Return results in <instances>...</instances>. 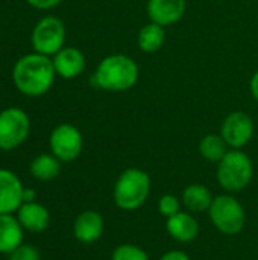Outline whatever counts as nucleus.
<instances>
[{
	"label": "nucleus",
	"instance_id": "1",
	"mask_svg": "<svg viewBox=\"0 0 258 260\" xmlns=\"http://www.w3.org/2000/svg\"><path fill=\"white\" fill-rule=\"evenodd\" d=\"M55 76L53 61L47 55L38 52L23 55L12 69V82L15 88L30 98L47 93L53 85Z\"/></svg>",
	"mask_w": 258,
	"mask_h": 260
},
{
	"label": "nucleus",
	"instance_id": "2",
	"mask_svg": "<svg viewBox=\"0 0 258 260\" xmlns=\"http://www.w3.org/2000/svg\"><path fill=\"white\" fill-rule=\"evenodd\" d=\"M138 81V66L126 55H109L103 58L94 73V82L106 91H126Z\"/></svg>",
	"mask_w": 258,
	"mask_h": 260
},
{
	"label": "nucleus",
	"instance_id": "3",
	"mask_svg": "<svg viewBox=\"0 0 258 260\" xmlns=\"http://www.w3.org/2000/svg\"><path fill=\"white\" fill-rule=\"evenodd\" d=\"M151 193V178L149 175L137 168H129L123 171L113 190L114 203L119 209L131 212L140 209Z\"/></svg>",
	"mask_w": 258,
	"mask_h": 260
},
{
	"label": "nucleus",
	"instance_id": "4",
	"mask_svg": "<svg viewBox=\"0 0 258 260\" xmlns=\"http://www.w3.org/2000/svg\"><path fill=\"white\" fill-rule=\"evenodd\" d=\"M251 158L240 149H231L217 163V181L228 192L243 190L252 180Z\"/></svg>",
	"mask_w": 258,
	"mask_h": 260
},
{
	"label": "nucleus",
	"instance_id": "5",
	"mask_svg": "<svg viewBox=\"0 0 258 260\" xmlns=\"http://www.w3.org/2000/svg\"><path fill=\"white\" fill-rule=\"evenodd\" d=\"M213 225L224 235H237L243 230L246 215L243 206L231 195L216 197L208 209Z\"/></svg>",
	"mask_w": 258,
	"mask_h": 260
},
{
	"label": "nucleus",
	"instance_id": "6",
	"mask_svg": "<svg viewBox=\"0 0 258 260\" xmlns=\"http://www.w3.org/2000/svg\"><path fill=\"white\" fill-rule=\"evenodd\" d=\"M30 133V119L27 113L17 107L0 111V149L12 151L24 143Z\"/></svg>",
	"mask_w": 258,
	"mask_h": 260
},
{
	"label": "nucleus",
	"instance_id": "7",
	"mask_svg": "<svg viewBox=\"0 0 258 260\" xmlns=\"http://www.w3.org/2000/svg\"><path fill=\"white\" fill-rule=\"evenodd\" d=\"M65 41V27L64 23L53 17V15H46L32 29V37L30 43L35 52L43 53V55H55L64 47Z\"/></svg>",
	"mask_w": 258,
	"mask_h": 260
},
{
	"label": "nucleus",
	"instance_id": "8",
	"mask_svg": "<svg viewBox=\"0 0 258 260\" xmlns=\"http://www.w3.org/2000/svg\"><path fill=\"white\" fill-rule=\"evenodd\" d=\"M50 152L62 163L76 160L84 146L81 131L71 123H61L55 126L49 137Z\"/></svg>",
	"mask_w": 258,
	"mask_h": 260
},
{
	"label": "nucleus",
	"instance_id": "9",
	"mask_svg": "<svg viewBox=\"0 0 258 260\" xmlns=\"http://www.w3.org/2000/svg\"><path fill=\"white\" fill-rule=\"evenodd\" d=\"M220 136L233 149H242L254 136V122L251 116L243 111H233L224 120Z\"/></svg>",
	"mask_w": 258,
	"mask_h": 260
},
{
	"label": "nucleus",
	"instance_id": "10",
	"mask_svg": "<svg viewBox=\"0 0 258 260\" xmlns=\"http://www.w3.org/2000/svg\"><path fill=\"white\" fill-rule=\"evenodd\" d=\"M23 190V183L12 171L0 169V215L15 213L20 209Z\"/></svg>",
	"mask_w": 258,
	"mask_h": 260
},
{
	"label": "nucleus",
	"instance_id": "11",
	"mask_svg": "<svg viewBox=\"0 0 258 260\" xmlns=\"http://www.w3.org/2000/svg\"><path fill=\"white\" fill-rule=\"evenodd\" d=\"M186 0H149L148 15L152 23L163 27L178 23L186 12Z\"/></svg>",
	"mask_w": 258,
	"mask_h": 260
},
{
	"label": "nucleus",
	"instance_id": "12",
	"mask_svg": "<svg viewBox=\"0 0 258 260\" xmlns=\"http://www.w3.org/2000/svg\"><path fill=\"white\" fill-rule=\"evenodd\" d=\"M53 67L58 76L64 79H75L82 75L85 69V56L76 47H62L58 53L52 58Z\"/></svg>",
	"mask_w": 258,
	"mask_h": 260
},
{
	"label": "nucleus",
	"instance_id": "13",
	"mask_svg": "<svg viewBox=\"0 0 258 260\" xmlns=\"http://www.w3.org/2000/svg\"><path fill=\"white\" fill-rule=\"evenodd\" d=\"M15 213L23 230H27L30 233H41L47 230L50 225L49 210L36 201L23 203Z\"/></svg>",
	"mask_w": 258,
	"mask_h": 260
},
{
	"label": "nucleus",
	"instance_id": "14",
	"mask_svg": "<svg viewBox=\"0 0 258 260\" xmlns=\"http://www.w3.org/2000/svg\"><path fill=\"white\" fill-rule=\"evenodd\" d=\"M103 233V218L96 210H85L75 219L73 235L82 244H94Z\"/></svg>",
	"mask_w": 258,
	"mask_h": 260
},
{
	"label": "nucleus",
	"instance_id": "15",
	"mask_svg": "<svg viewBox=\"0 0 258 260\" xmlns=\"http://www.w3.org/2000/svg\"><path fill=\"white\" fill-rule=\"evenodd\" d=\"M166 230L167 233L178 242L189 244L193 242L199 235V224L196 218L190 213L179 212L166 221Z\"/></svg>",
	"mask_w": 258,
	"mask_h": 260
},
{
	"label": "nucleus",
	"instance_id": "16",
	"mask_svg": "<svg viewBox=\"0 0 258 260\" xmlns=\"http://www.w3.org/2000/svg\"><path fill=\"white\" fill-rule=\"evenodd\" d=\"M23 244V227L12 213L0 215V253L9 254Z\"/></svg>",
	"mask_w": 258,
	"mask_h": 260
},
{
	"label": "nucleus",
	"instance_id": "17",
	"mask_svg": "<svg viewBox=\"0 0 258 260\" xmlns=\"http://www.w3.org/2000/svg\"><path fill=\"white\" fill-rule=\"evenodd\" d=\"M213 197L210 190L202 184H190L182 192V204L189 212L202 213L207 212L213 203Z\"/></svg>",
	"mask_w": 258,
	"mask_h": 260
},
{
	"label": "nucleus",
	"instance_id": "18",
	"mask_svg": "<svg viewBox=\"0 0 258 260\" xmlns=\"http://www.w3.org/2000/svg\"><path fill=\"white\" fill-rule=\"evenodd\" d=\"M61 160H58L52 152L36 155L29 166L32 177L38 181H50L56 178L61 172Z\"/></svg>",
	"mask_w": 258,
	"mask_h": 260
},
{
	"label": "nucleus",
	"instance_id": "19",
	"mask_svg": "<svg viewBox=\"0 0 258 260\" xmlns=\"http://www.w3.org/2000/svg\"><path fill=\"white\" fill-rule=\"evenodd\" d=\"M164 38H166L164 27L151 21L149 24H146L140 29L137 43L143 52L154 53L164 44Z\"/></svg>",
	"mask_w": 258,
	"mask_h": 260
},
{
	"label": "nucleus",
	"instance_id": "20",
	"mask_svg": "<svg viewBox=\"0 0 258 260\" xmlns=\"http://www.w3.org/2000/svg\"><path fill=\"white\" fill-rule=\"evenodd\" d=\"M227 148H228L227 142L224 140L222 136H217V134H208L199 143L201 155L205 160L213 161V163H219L225 157V154L228 152Z\"/></svg>",
	"mask_w": 258,
	"mask_h": 260
},
{
	"label": "nucleus",
	"instance_id": "21",
	"mask_svg": "<svg viewBox=\"0 0 258 260\" xmlns=\"http://www.w3.org/2000/svg\"><path fill=\"white\" fill-rule=\"evenodd\" d=\"M111 260H149V256L143 248L134 244H123L116 247Z\"/></svg>",
	"mask_w": 258,
	"mask_h": 260
},
{
	"label": "nucleus",
	"instance_id": "22",
	"mask_svg": "<svg viewBox=\"0 0 258 260\" xmlns=\"http://www.w3.org/2000/svg\"><path fill=\"white\" fill-rule=\"evenodd\" d=\"M158 210L164 218H170L181 212V201L175 195H164L158 201Z\"/></svg>",
	"mask_w": 258,
	"mask_h": 260
},
{
	"label": "nucleus",
	"instance_id": "23",
	"mask_svg": "<svg viewBox=\"0 0 258 260\" xmlns=\"http://www.w3.org/2000/svg\"><path fill=\"white\" fill-rule=\"evenodd\" d=\"M9 260H41V254L36 247L29 244L18 245L14 251L8 254Z\"/></svg>",
	"mask_w": 258,
	"mask_h": 260
},
{
	"label": "nucleus",
	"instance_id": "24",
	"mask_svg": "<svg viewBox=\"0 0 258 260\" xmlns=\"http://www.w3.org/2000/svg\"><path fill=\"white\" fill-rule=\"evenodd\" d=\"M26 2L36 9H52L58 6L62 0H26Z\"/></svg>",
	"mask_w": 258,
	"mask_h": 260
},
{
	"label": "nucleus",
	"instance_id": "25",
	"mask_svg": "<svg viewBox=\"0 0 258 260\" xmlns=\"http://www.w3.org/2000/svg\"><path fill=\"white\" fill-rule=\"evenodd\" d=\"M160 260H190V257H189V254L184 253V251L172 250V251H167L166 254H163V257Z\"/></svg>",
	"mask_w": 258,
	"mask_h": 260
},
{
	"label": "nucleus",
	"instance_id": "26",
	"mask_svg": "<svg viewBox=\"0 0 258 260\" xmlns=\"http://www.w3.org/2000/svg\"><path fill=\"white\" fill-rule=\"evenodd\" d=\"M251 93H252L254 99L258 102V72L254 73V76L251 79Z\"/></svg>",
	"mask_w": 258,
	"mask_h": 260
},
{
	"label": "nucleus",
	"instance_id": "27",
	"mask_svg": "<svg viewBox=\"0 0 258 260\" xmlns=\"http://www.w3.org/2000/svg\"><path fill=\"white\" fill-rule=\"evenodd\" d=\"M35 198H36V193L32 189L24 187V190H23V203H32V201H35Z\"/></svg>",
	"mask_w": 258,
	"mask_h": 260
}]
</instances>
